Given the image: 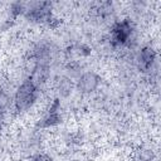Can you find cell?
Masks as SVG:
<instances>
[{
    "label": "cell",
    "instance_id": "obj_1",
    "mask_svg": "<svg viewBox=\"0 0 161 161\" xmlns=\"http://www.w3.org/2000/svg\"><path fill=\"white\" fill-rule=\"evenodd\" d=\"M38 97V86L29 78L26 79L16 91L15 94V107L19 112L30 108Z\"/></svg>",
    "mask_w": 161,
    "mask_h": 161
},
{
    "label": "cell",
    "instance_id": "obj_2",
    "mask_svg": "<svg viewBox=\"0 0 161 161\" xmlns=\"http://www.w3.org/2000/svg\"><path fill=\"white\" fill-rule=\"evenodd\" d=\"M133 28L132 24L130 23V20L125 19L122 21L116 23L112 29H111V34H109V42L113 47H123L130 42V38L132 35Z\"/></svg>",
    "mask_w": 161,
    "mask_h": 161
},
{
    "label": "cell",
    "instance_id": "obj_3",
    "mask_svg": "<svg viewBox=\"0 0 161 161\" xmlns=\"http://www.w3.org/2000/svg\"><path fill=\"white\" fill-rule=\"evenodd\" d=\"M26 16L38 23H50L52 21V11L49 3H35L26 9Z\"/></svg>",
    "mask_w": 161,
    "mask_h": 161
},
{
    "label": "cell",
    "instance_id": "obj_4",
    "mask_svg": "<svg viewBox=\"0 0 161 161\" xmlns=\"http://www.w3.org/2000/svg\"><path fill=\"white\" fill-rule=\"evenodd\" d=\"M59 121H60V116H59V102H58V99H55L54 103H53V106L48 111V114L43 118V122L40 123V126H43V127L53 126V125H57Z\"/></svg>",
    "mask_w": 161,
    "mask_h": 161
},
{
    "label": "cell",
    "instance_id": "obj_5",
    "mask_svg": "<svg viewBox=\"0 0 161 161\" xmlns=\"http://www.w3.org/2000/svg\"><path fill=\"white\" fill-rule=\"evenodd\" d=\"M155 60V52L151 48H143L140 54V68L143 70H147L151 68L152 63Z\"/></svg>",
    "mask_w": 161,
    "mask_h": 161
},
{
    "label": "cell",
    "instance_id": "obj_6",
    "mask_svg": "<svg viewBox=\"0 0 161 161\" xmlns=\"http://www.w3.org/2000/svg\"><path fill=\"white\" fill-rule=\"evenodd\" d=\"M97 84H98V78H97L94 74H92V73L84 74V75L82 77L80 82H79V87H80L83 91H86V92L93 91V89L97 87Z\"/></svg>",
    "mask_w": 161,
    "mask_h": 161
},
{
    "label": "cell",
    "instance_id": "obj_7",
    "mask_svg": "<svg viewBox=\"0 0 161 161\" xmlns=\"http://www.w3.org/2000/svg\"><path fill=\"white\" fill-rule=\"evenodd\" d=\"M34 161H52V158L49 156H47V155H38L34 158Z\"/></svg>",
    "mask_w": 161,
    "mask_h": 161
},
{
    "label": "cell",
    "instance_id": "obj_8",
    "mask_svg": "<svg viewBox=\"0 0 161 161\" xmlns=\"http://www.w3.org/2000/svg\"><path fill=\"white\" fill-rule=\"evenodd\" d=\"M1 121H3V106L0 103V125H1Z\"/></svg>",
    "mask_w": 161,
    "mask_h": 161
}]
</instances>
